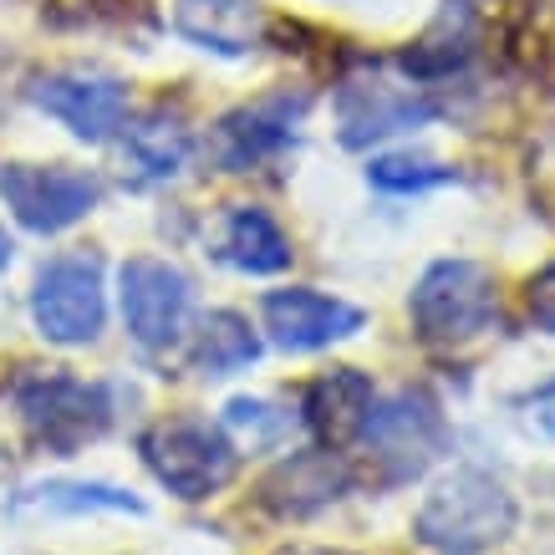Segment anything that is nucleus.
<instances>
[{
    "instance_id": "obj_20",
    "label": "nucleus",
    "mask_w": 555,
    "mask_h": 555,
    "mask_svg": "<svg viewBox=\"0 0 555 555\" xmlns=\"http://www.w3.org/2000/svg\"><path fill=\"white\" fill-rule=\"evenodd\" d=\"M16 509L47 515H143V500L118 485H87V479H47L16 494Z\"/></svg>"
},
{
    "instance_id": "obj_8",
    "label": "nucleus",
    "mask_w": 555,
    "mask_h": 555,
    "mask_svg": "<svg viewBox=\"0 0 555 555\" xmlns=\"http://www.w3.org/2000/svg\"><path fill=\"white\" fill-rule=\"evenodd\" d=\"M122 326L143 352H169L189 337L194 317V281L164 255H133L118 270Z\"/></svg>"
},
{
    "instance_id": "obj_19",
    "label": "nucleus",
    "mask_w": 555,
    "mask_h": 555,
    "mask_svg": "<svg viewBox=\"0 0 555 555\" xmlns=\"http://www.w3.org/2000/svg\"><path fill=\"white\" fill-rule=\"evenodd\" d=\"M189 362L204 377H235V372L255 367L260 362V332L250 326V317L240 311H209L194 332V347H189Z\"/></svg>"
},
{
    "instance_id": "obj_11",
    "label": "nucleus",
    "mask_w": 555,
    "mask_h": 555,
    "mask_svg": "<svg viewBox=\"0 0 555 555\" xmlns=\"http://www.w3.org/2000/svg\"><path fill=\"white\" fill-rule=\"evenodd\" d=\"M260 321L281 352H326L337 341H352L367 326V311L317 286H286L260 301Z\"/></svg>"
},
{
    "instance_id": "obj_5",
    "label": "nucleus",
    "mask_w": 555,
    "mask_h": 555,
    "mask_svg": "<svg viewBox=\"0 0 555 555\" xmlns=\"http://www.w3.org/2000/svg\"><path fill=\"white\" fill-rule=\"evenodd\" d=\"M438 118L434 92L413 77L383 72L377 62H362L337 82V133L347 149H372L383 138L418 133Z\"/></svg>"
},
{
    "instance_id": "obj_9",
    "label": "nucleus",
    "mask_w": 555,
    "mask_h": 555,
    "mask_svg": "<svg viewBox=\"0 0 555 555\" xmlns=\"http://www.w3.org/2000/svg\"><path fill=\"white\" fill-rule=\"evenodd\" d=\"M0 204L11 209L21 230L62 235L102 204V179L87 169H72V164H5L0 169Z\"/></svg>"
},
{
    "instance_id": "obj_13",
    "label": "nucleus",
    "mask_w": 555,
    "mask_h": 555,
    "mask_svg": "<svg viewBox=\"0 0 555 555\" xmlns=\"http://www.w3.org/2000/svg\"><path fill=\"white\" fill-rule=\"evenodd\" d=\"M352 489V469L341 464V454L332 449H301V454L281 459L260 485V505L281 520H306L321 515L326 505H337L341 494Z\"/></svg>"
},
{
    "instance_id": "obj_1",
    "label": "nucleus",
    "mask_w": 555,
    "mask_h": 555,
    "mask_svg": "<svg viewBox=\"0 0 555 555\" xmlns=\"http://www.w3.org/2000/svg\"><path fill=\"white\" fill-rule=\"evenodd\" d=\"M515 525H520V505L494 474L454 469L449 479H438L434 494L418 505L413 535L438 555H479L515 535Z\"/></svg>"
},
{
    "instance_id": "obj_7",
    "label": "nucleus",
    "mask_w": 555,
    "mask_h": 555,
    "mask_svg": "<svg viewBox=\"0 0 555 555\" xmlns=\"http://www.w3.org/2000/svg\"><path fill=\"white\" fill-rule=\"evenodd\" d=\"M31 321L36 332L56 347H87L107 326V286H102V260L87 250L51 255L36 270L31 286Z\"/></svg>"
},
{
    "instance_id": "obj_21",
    "label": "nucleus",
    "mask_w": 555,
    "mask_h": 555,
    "mask_svg": "<svg viewBox=\"0 0 555 555\" xmlns=\"http://www.w3.org/2000/svg\"><path fill=\"white\" fill-rule=\"evenodd\" d=\"M301 418H291L286 408H275L270 398H235L224 408V434L235 438V449H275Z\"/></svg>"
},
{
    "instance_id": "obj_18",
    "label": "nucleus",
    "mask_w": 555,
    "mask_h": 555,
    "mask_svg": "<svg viewBox=\"0 0 555 555\" xmlns=\"http://www.w3.org/2000/svg\"><path fill=\"white\" fill-rule=\"evenodd\" d=\"M118 138H122V173L133 184H169L194 158V133L184 128V118H173L169 107L128 122Z\"/></svg>"
},
{
    "instance_id": "obj_24",
    "label": "nucleus",
    "mask_w": 555,
    "mask_h": 555,
    "mask_svg": "<svg viewBox=\"0 0 555 555\" xmlns=\"http://www.w3.org/2000/svg\"><path fill=\"white\" fill-rule=\"evenodd\" d=\"M525 311H530V321H535L540 332L555 337V260L540 266L535 275L525 281Z\"/></svg>"
},
{
    "instance_id": "obj_22",
    "label": "nucleus",
    "mask_w": 555,
    "mask_h": 555,
    "mask_svg": "<svg viewBox=\"0 0 555 555\" xmlns=\"http://www.w3.org/2000/svg\"><path fill=\"white\" fill-rule=\"evenodd\" d=\"M454 179H459L454 169L428 164V158H403V153H387V158L367 164V184L383 189V194H423V189H443Z\"/></svg>"
},
{
    "instance_id": "obj_3",
    "label": "nucleus",
    "mask_w": 555,
    "mask_h": 555,
    "mask_svg": "<svg viewBox=\"0 0 555 555\" xmlns=\"http://www.w3.org/2000/svg\"><path fill=\"white\" fill-rule=\"evenodd\" d=\"M138 454L153 469V479L169 489V494L189 500V505L219 494L240 469L235 438L224 434V423H209V418L153 423L149 434L138 438Z\"/></svg>"
},
{
    "instance_id": "obj_16",
    "label": "nucleus",
    "mask_w": 555,
    "mask_h": 555,
    "mask_svg": "<svg viewBox=\"0 0 555 555\" xmlns=\"http://www.w3.org/2000/svg\"><path fill=\"white\" fill-rule=\"evenodd\" d=\"M173 31L215 56H250L266 47L270 21L255 0H173Z\"/></svg>"
},
{
    "instance_id": "obj_25",
    "label": "nucleus",
    "mask_w": 555,
    "mask_h": 555,
    "mask_svg": "<svg viewBox=\"0 0 555 555\" xmlns=\"http://www.w3.org/2000/svg\"><path fill=\"white\" fill-rule=\"evenodd\" d=\"M275 555H352V551H326V545H286V551Z\"/></svg>"
},
{
    "instance_id": "obj_6",
    "label": "nucleus",
    "mask_w": 555,
    "mask_h": 555,
    "mask_svg": "<svg viewBox=\"0 0 555 555\" xmlns=\"http://www.w3.org/2000/svg\"><path fill=\"white\" fill-rule=\"evenodd\" d=\"M16 413L36 449L72 459L82 443L107 434L113 398L102 383H82L72 372H31L16 383Z\"/></svg>"
},
{
    "instance_id": "obj_26",
    "label": "nucleus",
    "mask_w": 555,
    "mask_h": 555,
    "mask_svg": "<svg viewBox=\"0 0 555 555\" xmlns=\"http://www.w3.org/2000/svg\"><path fill=\"white\" fill-rule=\"evenodd\" d=\"M11 266V235H5V224H0V270Z\"/></svg>"
},
{
    "instance_id": "obj_14",
    "label": "nucleus",
    "mask_w": 555,
    "mask_h": 555,
    "mask_svg": "<svg viewBox=\"0 0 555 555\" xmlns=\"http://www.w3.org/2000/svg\"><path fill=\"white\" fill-rule=\"evenodd\" d=\"M372 403H377V387H372L367 372L357 367H332L306 383V398H301V423L311 434L341 454L347 443L362 438V423H367Z\"/></svg>"
},
{
    "instance_id": "obj_10",
    "label": "nucleus",
    "mask_w": 555,
    "mask_h": 555,
    "mask_svg": "<svg viewBox=\"0 0 555 555\" xmlns=\"http://www.w3.org/2000/svg\"><path fill=\"white\" fill-rule=\"evenodd\" d=\"M26 98L47 113L51 122H62L77 143H113L128 128L133 113V92L122 77L113 72H92V67H56L41 72Z\"/></svg>"
},
{
    "instance_id": "obj_17",
    "label": "nucleus",
    "mask_w": 555,
    "mask_h": 555,
    "mask_svg": "<svg viewBox=\"0 0 555 555\" xmlns=\"http://www.w3.org/2000/svg\"><path fill=\"white\" fill-rule=\"evenodd\" d=\"M479 51V16H474L469 0H443L438 16L428 21V31L418 41H408L403 51V72L413 82H443L474 62Z\"/></svg>"
},
{
    "instance_id": "obj_4",
    "label": "nucleus",
    "mask_w": 555,
    "mask_h": 555,
    "mask_svg": "<svg viewBox=\"0 0 555 555\" xmlns=\"http://www.w3.org/2000/svg\"><path fill=\"white\" fill-rule=\"evenodd\" d=\"M377 485H408L449 449V418L428 387H398L392 398L372 403L362 438Z\"/></svg>"
},
{
    "instance_id": "obj_2",
    "label": "nucleus",
    "mask_w": 555,
    "mask_h": 555,
    "mask_svg": "<svg viewBox=\"0 0 555 555\" xmlns=\"http://www.w3.org/2000/svg\"><path fill=\"white\" fill-rule=\"evenodd\" d=\"M408 321L423 347H469L500 326V286L479 260H434L408 296Z\"/></svg>"
},
{
    "instance_id": "obj_12",
    "label": "nucleus",
    "mask_w": 555,
    "mask_h": 555,
    "mask_svg": "<svg viewBox=\"0 0 555 555\" xmlns=\"http://www.w3.org/2000/svg\"><path fill=\"white\" fill-rule=\"evenodd\" d=\"M306 113V98L296 92H270L255 98L250 107H235L230 118H219L215 128V158L230 173H250L260 164H270L275 153H286L296 143V122Z\"/></svg>"
},
{
    "instance_id": "obj_23",
    "label": "nucleus",
    "mask_w": 555,
    "mask_h": 555,
    "mask_svg": "<svg viewBox=\"0 0 555 555\" xmlns=\"http://www.w3.org/2000/svg\"><path fill=\"white\" fill-rule=\"evenodd\" d=\"M520 423L535 438L555 443V377H545V383L530 387V392L520 398Z\"/></svg>"
},
{
    "instance_id": "obj_15",
    "label": "nucleus",
    "mask_w": 555,
    "mask_h": 555,
    "mask_svg": "<svg viewBox=\"0 0 555 555\" xmlns=\"http://www.w3.org/2000/svg\"><path fill=\"white\" fill-rule=\"evenodd\" d=\"M215 260L240 270V275H281V270H291L296 250H291V235L270 209L230 204L215 224Z\"/></svg>"
}]
</instances>
